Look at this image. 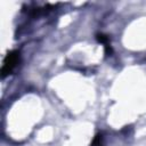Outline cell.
I'll return each instance as SVG.
<instances>
[{
    "label": "cell",
    "mask_w": 146,
    "mask_h": 146,
    "mask_svg": "<svg viewBox=\"0 0 146 146\" xmlns=\"http://www.w3.org/2000/svg\"><path fill=\"white\" fill-rule=\"evenodd\" d=\"M18 63H19V52L17 50L9 51L6 55V57L3 59L2 67H1V75H2V78H5L8 74H10L14 71V68L17 66Z\"/></svg>",
    "instance_id": "obj_1"
},
{
    "label": "cell",
    "mask_w": 146,
    "mask_h": 146,
    "mask_svg": "<svg viewBox=\"0 0 146 146\" xmlns=\"http://www.w3.org/2000/svg\"><path fill=\"white\" fill-rule=\"evenodd\" d=\"M97 40H98L99 42H102L103 44H105V46H110V44H108V41H110L108 36L105 35V34H103V33L97 34Z\"/></svg>",
    "instance_id": "obj_2"
},
{
    "label": "cell",
    "mask_w": 146,
    "mask_h": 146,
    "mask_svg": "<svg viewBox=\"0 0 146 146\" xmlns=\"http://www.w3.org/2000/svg\"><path fill=\"white\" fill-rule=\"evenodd\" d=\"M91 146H103V137H102V135H97L94 138V140L91 143Z\"/></svg>",
    "instance_id": "obj_3"
}]
</instances>
